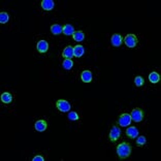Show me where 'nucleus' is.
Instances as JSON below:
<instances>
[{"instance_id":"obj_1","label":"nucleus","mask_w":161,"mask_h":161,"mask_svg":"<svg viewBox=\"0 0 161 161\" xmlns=\"http://www.w3.org/2000/svg\"><path fill=\"white\" fill-rule=\"evenodd\" d=\"M132 148L127 142H123L118 145L117 147V154L120 159H125L131 155Z\"/></svg>"},{"instance_id":"obj_13","label":"nucleus","mask_w":161,"mask_h":161,"mask_svg":"<svg viewBox=\"0 0 161 161\" xmlns=\"http://www.w3.org/2000/svg\"><path fill=\"white\" fill-rule=\"evenodd\" d=\"M54 6H55V3H54L53 0H44L41 2V7L44 8V10H52Z\"/></svg>"},{"instance_id":"obj_10","label":"nucleus","mask_w":161,"mask_h":161,"mask_svg":"<svg viewBox=\"0 0 161 161\" xmlns=\"http://www.w3.org/2000/svg\"><path fill=\"white\" fill-rule=\"evenodd\" d=\"M62 57L65 59H71L75 57V54H73V48L71 46H67L64 51L62 52Z\"/></svg>"},{"instance_id":"obj_25","label":"nucleus","mask_w":161,"mask_h":161,"mask_svg":"<svg viewBox=\"0 0 161 161\" xmlns=\"http://www.w3.org/2000/svg\"><path fill=\"white\" fill-rule=\"evenodd\" d=\"M44 158L42 156H40V155H37V156H35L32 159V161H44Z\"/></svg>"},{"instance_id":"obj_7","label":"nucleus","mask_w":161,"mask_h":161,"mask_svg":"<svg viewBox=\"0 0 161 161\" xmlns=\"http://www.w3.org/2000/svg\"><path fill=\"white\" fill-rule=\"evenodd\" d=\"M36 49H37L39 53L44 54L49 50V44H48L47 40H39L37 42V44H36Z\"/></svg>"},{"instance_id":"obj_3","label":"nucleus","mask_w":161,"mask_h":161,"mask_svg":"<svg viewBox=\"0 0 161 161\" xmlns=\"http://www.w3.org/2000/svg\"><path fill=\"white\" fill-rule=\"evenodd\" d=\"M56 106H57V109H59L60 112L62 113H66V112H69L70 111V103L68 102L67 100H64V99H59L57 100V102H56Z\"/></svg>"},{"instance_id":"obj_5","label":"nucleus","mask_w":161,"mask_h":161,"mask_svg":"<svg viewBox=\"0 0 161 161\" xmlns=\"http://www.w3.org/2000/svg\"><path fill=\"white\" fill-rule=\"evenodd\" d=\"M123 39H124V42H125L126 47L130 48V49L134 48L137 44V37L134 34H127L126 37Z\"/></svg>"},{"instance_id":"obj_12","label":"nucleus","mask_w":161,"mask_h":161,"mask_svg":"<svg viewBox=\"0 0 161 161\" xmlns=\"http://www.w3.org/2000/svg\"><path fill=\"white\" fill-rule=\"evenodd\" d=\"M126 135L130 138H135L138 136V130L135 126H130L127 128L126 130Z\"/></svg>"},{"instance_id":"obj_15","label":"nucleus","mask_w":161,"mask_h":161,"mask_svg":"<svg viewBox=\"0 0 161 161\" xmlns=\"http://www.w3.org/2000/svg\"><path fill=\"white\" fill-rule=\"evenodd\" d=\"M149 81L151 82L152 84H157L158 82L160 81V75L156 71H152L149 75Z\"/></svg>"},{"instance_id":"obj_6","label":"nucleus","mask_w":161,"mask_h":161,"mask_svg":"<svg viewBox=\"0 0 161 161\" xmlns=\"http://www.w3.org/2000/svg\"><path fill=\"white\" fill-rule=\"evenodd\" d=\"M121 135V130L118 126H114L113 128L111 129V132H109V140L112 142H116L118 140V138L120 137Z\"/></svg>"},{"instance_id":"obj_16","label":"nucleus","mask_w":161,"mask_h":161,"mask_svg":"<svg viewBox=\"0 0 161 161\" xmlns=\"http://www.w3.org/2000/svg\"><path fill=\"white\" fill-rule=\"evenodd\" d=\"M1 101L5 104L10 103L13 101V95L8 92H4L1 94Z\"/></svg>"},{"instance_id":"obj_24","label":"nucleus","mask_w":161,"mask_h":161,"mask_svg":"<svg viewBox=\"0 0 161 161\" xmlns=\"http://www.w3.org/2000/svg\"><path fill=\"white\" fill-rule=\"evenodd\" d=\"M146 143H147V138L144 136V135H140V136H138V138L136 140V144H137L138 146H144Z\"/></svg>"},{"instance_id":"obj_22","label":"nucleus","mask_w":161,"mask_h":161,"mask_svg":"<svg viewBox=\"0 0 161 161\" xmlns=\"http://www.w3.org/2000/svg\"><path fill=\"white\" fill-rule=\"evenodd\" d=\"M134 83H135V86L136 87H140L145 84V80H144L143 77L137 75V77H135V79H134Z\"/></svg>"},{"instance_id":"obj_20","label":"nucleus","mask_w":161,"mask_h":161,"mask_svg":"<svg viewBox=\"0 0 161 161\" xmlns=\"http://www.w3.org/2000/svg\"><path fill=\"white\" fill-rule=\"evenodd\" d=\"M62 66H63L64 69H66V70L71 69L73 67V61L71 59H65V60L63 61V63H62Z\"/></svg>"},{"instance_id":"obj_11","label":"nucleus","mask_w":161,"mask_h":161,"mask_svg":"<svg viewBox=\"0 0 161 161\" xmlns=\"http://www.w3.org/2000/svg\"><path fill=\"white\" fill-rule=\"evenodd\" d=\"M81 80L84 83H91L92 82V72L90 70H84L81 75Z\"/></svg>"},{"instance_id":"obj_21","label":"nucleus","mask_w":161,"mask_h":161,"mask_svg":"<svg viewBox=\"0 0 161 161\" xmlns=\"http://www.w3.org/2000/svg\"><path fill=\"white\" fill-rule=\"evenodd\" d=\"M8 20H10V16H8L7 13H5V12L0 13V23L5 24L8 22Z\"/></svg>"},{"instance_id":"obj_8","label":"nucleus","mask_w":161,"mask_h":161,"mask_svg":"<svg viewBox=\"0 0 161 161\" xmlns=\"http://www.w3.org/2000/svg\"><path fill=\"white\" fill-rule=\"evenodd\" d=\"M35 130L38 132H42L44 131L48 128V123L46 120H37L35 122Z\"/></svg>"},{"instance_id":"obj_19","label":"nucleus","mask_w":161,"mask_h":161,"mask_svg":"<svg viewBox=\"0 0 161 161\" xmlns=\"http://www.w3.org/2000/svg\"><path fill=\"white\" fill-rule=\"evenodd\" d=\"M73 39H75V41H83L85 39V34L83 31L79 30V31H75V33H73Z\"/></svg>"},{"instance_id":"obj_18","label":"nucleus","mask_w":161,"mask_h":161,"mask_svg":"<svg viewBox=\"0 0 161 161\" xmlns=\"http://www.w3.org/2000/svg\"><path fill=\"white\" fill-rule=\"evenodd\" d=\"M51 31H52V33L54 35H59V34H61L62 31H63V27H61L59 24L52 25V26H51Z\"/></svg>"},{"instance_id":"obj_14","label":"nucleus","mask_w":161,"mask_h":161,"mask_svg":"<svg viewBox=\"0 0 161 161\" xmlns=\"http://www.w3.org/2000/svg\"><path fill=\"white\" fill-rule=\"evenodd\" d=\"M84 53H85V49H84L83 46L78 44V46L73 47V54H75V57L80 58L84 55Z\"/></svg>"},{"instance_id":"obj_17","label":"nucleus","mask_w":161,"mask_h":161,"mask_svg":"<svg viewBox=\"0 0 161 161\" xmlns=\"http://www.w3.org/2000/svg\"><path fill=\"white\" fill-rule=\"evenodd\" d=\"M62 33H64V34L67 35V36L73 35V33H75V28H73L72 25L66 24L65 26L63 27V31H62Z\"/></svg>"},{"instance_id":"obj_9","label":"nucleus","mask_w":161,"mask_h":161,"mask_svg":"<svg viewBox=\"0 0 161 161\" xmlns=\"http://www.w3.org/2000/svg\"><path fill=\"white\" fill-rule=\"evenodd\" d=\"M111 41H112V44L114 47H117V48L121 47V46H122V42H123V37L120 34L116 33V34H114L112 36Z\"/></svg>"},{"instance_id":"obj_2","label":"nucleus","mask_w":161,"mask_h":161,"mask_svg":"<svg viewBox=\"0 0 161 161\" xmlns=\"http://www.w3.org/2000/svg\"><path fill=\"white\" fill-rule=\"evenodd\" d=\"M131 121H132V119H131L130 114H128V113H124V114L120 115L119 119H118V123H119L120 126L127 127V126L130 125Z\"/></svg>"},{"instance_id":"obj_23","label":"nucleus","mask_w":161,"mask_h":161,"mask_svg":"<svg viewBox=\"0 0 161 161\" xmlns=\"http://www.w3.org/2000/svg\"><path fill=\"white\" fill-rule=\"evenodd\" d=\"M68 119L71 120V121H77V120L80 119V117H79L78 113H75V112H70L69 114H68Z\"/></svg>"},{"instance_id":"obj_4","label":"nucleus","mask_w":161,"mask_h":161,"mask_svg":"<svg viewBox=\"0 0 161 161\" xmlns=\"http://www.w3.org/2000/svg\"><path fill=\"white\" fill-rule=\"evenodd\" d=\"M130 116H131V119L133 120L134 122H136V123L142 122L143 119H144V112H143V109L136 107V109H132Z\"/></svg>"}]
</instances>
